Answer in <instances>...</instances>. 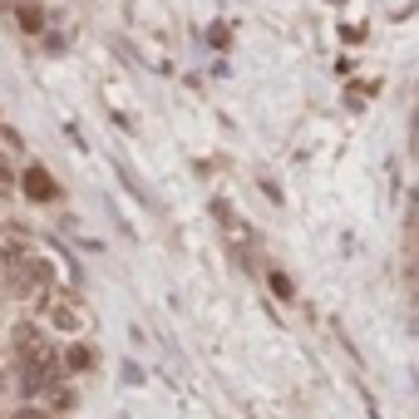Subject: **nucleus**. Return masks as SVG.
<instances>
[{
  "mask_svg": "<svg viewBox=\"0 0 419 419\" xmlns=\"http://www.w3.org/2000/svg\"><path fill=\"white\" fill-rule=\"evenodd\" d=\"M20 193H25L30 203H60V183H55L50 168H40V163H30V168L20 173Z\"/></svg>",
  "mask_w": 419,
  "mask_h": 419,
  "instance_id": "nucleus-1",
  "label": "nucleus"
},
{
  "mask_svg": "<svg viewBox=\"0 0 419 419\" xmlns=\"http://www.w3.org/2000/svg\"><path fill=\"white\" fill-rule=\"evenodd\" d=\"M15 25L25 35H45V10L40 5H15Z\"/></svg>",
  "mask_w": 419,
  "mask_h": 419,
  "instance_id": "nucleus-2",
  "label": "nucleus"
},
{
  "mask_svg": "<svg viewBox=\"0 0 419 419\" xmlns=\"http://www.w3.org/2000/svg\"><path fill=\"white\" fill-rule=\"evenodd\" d=\"M55 330H79V315H74V306H55Z\"/></svg>",
  "mask_w": 419,
  "mask_h": 419,
  "instance_id": "nucleus-3",
  "label": "nucleus"
},
{
  "mask_svg": "<svg viewBox=\"0 0 419 419\" xmlns=\"http://www.w3.org/2000/svg\"><path fill=\"white\" fill-rule=\"evenodd\" d=\"M267 281H272V291H276L281 301H291V296H296V286H291V276H286V272H272Z\"/></svg>",
  "mask_w": 419,
  "mask_h": 419,
  "instance_id": "nucleus-4",
  "label": "nucleus"
},
{
  "mask_svg": "<svg viewBox=\"0 0 419 419\" xmlns=\"http://www.w3.org/2000/svg\"><path fill=\"white\" fill-rule=\"evenodd\" d=\"M69 370H89V345H69Z\"/></svg>",
  "mask_w": 419,
  "mask_h": 419,
  "instance_id": "nucleus-5",
  "label": "nucleus"
},
{
  "mask_svg": "<svg viewBox=\"0 0 419 419\" xmlns=\"http://www.w3.org/2000/svg\"><path fill=\"white\" fill-rule=\"evenodd\" d=\"M410 148L419 153V113H415V128H410Z\"/></svg>",
  "mask_w": 419,
  "mask_h": 419,
  "instance_id": "nucleus-6",
  "label": "nucleus"
},
{
  "mask_svg": "<svg viewBox=\"0 0 419 419\" xmlns=\"http://www.w3.org/2000/svg\"><path fill=\"white\" fill-rule=\"evenodd\" d=\"M0 183H5V158H0Z\"/></svg>",
  "mask_w": 419,
  "mask_h": 419,
  "instance_id": "nucleus-7",
  "label": "nucleus"
}]
</instances>
